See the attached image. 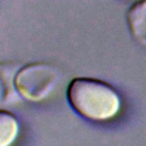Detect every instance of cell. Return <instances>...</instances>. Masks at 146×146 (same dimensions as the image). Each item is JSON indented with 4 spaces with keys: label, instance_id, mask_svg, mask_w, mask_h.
<instances>
[{
    "label": "cell",
    "instance_id": "obj_5",
    "mask_svg": "<svg viewBox=\"0 0 146 146\" xmlns=\"http://www.w3.org/2000/svg\"><path fill=\"white\" fill-rule=\"evenodd\" d=\"M21 124L17 116L0 108V146H11L19 136Z\"/></svg>",
    "mask_w": 146,
    "mask_h": 146
},
{
    "label": "cell",
    "instance_id": "obj_4",
    "mask_svg": "<svg viewBox=\"0 0 146 146\" xmlns=\"http://www.w3.org/2000/svg\"><path fill=\"white\" fill-rule=\"evenodd\" d=\"M131 35L141 44L146 46V0L132 3L125 15Z\"/></svg>",
    "mask_w": 146,
    "mask_h": 146
},
{
    "label": "cell",
    "instance_id": "obj_1",
    "mask_svg": "<svg viewBox=\"0 0 146 146\" xmlns=\"http://www.w3.org/2000/svg\"><path fill=\"white\" fill-rule=\"evenodd\" d=\"M66 99L76 114L94 122L114 119L122 106L120 95L111 84L87 76H78L70 81Z\"/></svg>",
    "mask_w": 146,
    "mask_h": 146
},
{
    "label": "cell",
    "instance_id": "obj_2",
    "mask_svg": "<svg viewBox=\"0 0 146 146\" xmlns=\"http://www.w3.org/2000/svg\"><path fill=\"white\" fill-rule=\"evenodd\" d=\"M59 78L60 73L55 66L48 63H30L21 66L15 84L23 99L39 103L51 94Z\"/></svg>",
    "mask_w": 146,
    "mask_h": 146
},
{
    "label": "cell",
    "instance_id": "obj_3",
    "mask_svg": "<svg viewBox=\"0 0 146 146\" xmlns=\"http://www.w3.org/2000/svg\"><path fill=\"white\" fill-rule=\"evenodd\" d=\"M22 64L13 60L0 62V106H11L18 104L23 98L18 94L15 78Z\"/></svg>",
    "mask_w": 146,
    "mask_h": 146
}]
</instances>
